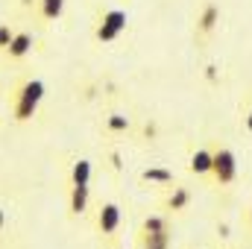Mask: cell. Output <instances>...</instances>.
Segmentation results:
<instances>
[{
	"label": "cell",
	"instance_id": "9c48e42d",
	"mask_svg": "<svg viewBox=\"0 0 252 249\" xmlns=\"http://www.w3.org/2000/svg\"><path fill=\"white\" fill-rule=\"evenodd\" d=\"M211 158H214V153L208 150V147H196L193 150V156H190V173L193 176H211Z\"/></svg>",
	"mask_w": 252,
	"mask_h": 249
},
{
	"label": "cell",
	"instance_id": "5b68a950",
	"mask_svg": "<svg viewBox=\"0 0 252 249\" xmlns=\"http://www.w3.org/2000/svg\"><path fill=\"white\" fill-rule=\"evenodd\" d=\"M32 47H35V35H32L30 30H18V32H15V38H12V44H9V50H6V59L21 62L24 56H30V53H32Z\"/></svg>",
	"mask_w": 252,
	"mask_h": 249
},
{
	"label": "cell",
	"instance_id": "30bf717a",
	"mask_svg": "<svg viewBox=\"0 0 252 249\" xmlns=\"http://www.w3.org/2000/svg\"><path fill=\"white\" fill-rule=\"evenodd\" d=\"M161 205H164L167 211H173V214H182V211L190 205V190H188V187H182V185L170 187V193L164 196V202H161Z\"/></svg>",
	"mask_w": 252,
	"mask_h": 249
},
{
	"label": "cell",
	"instance_id": "5bb4252c",
	"mask_svg": "<svg viewBox=\"0 0 252 249\" xmlns=\"http://www.w3.org/2000/svg\"><path fill=\"white\" fill-rule=\"evenodd\" d=\"M170 244H173L170 232H161V235H153V238H141V249H170Z\"/></svg>",
	"mask_w": 252,
	"mask_h": 249
},
{
	"label": "cell",
	"instance_id": "6da1fadb",
	"mask_svg": "<svg viewBox=\"0 0 252 249\" xmlns=\"http://www.w3.org/2000/svg\"><path fill=\"white\" fill-rule=\"evenodd\" d=\"M44 94H47V85L41 79H27L24 85H18L15 94H12V118H15V124L32 121L41 100H44Z\"/></svg>",
	"mask_w": 252,
	"mask_h": 249
},
{
	"label": "cell",
	"instance_id": "277c9868",
	"mask_svg": "<svg viewBox=\"0 0 252 249\" xmlns=\"http://www.w3.org/2000/svg\"><path fill=\"white\" fill-rule=\"evenodd\" d=\"M121 205L118 202H103L100 205V211H97V220H94V226H97V232L103 235V238H112L118 229H121Z\"/></svg>",
	"mask_w": 252,
	"mask_h": 249
},
{
	"label": "cell",
	"instance_id": "7c38bea8",
	"mask_svg": "<svg viewBox=\"0 0 252 249\" xmlns=\"http://www.w3.org/2000/svg\"><path fill=\"white\" fill-rule=\"evenodd\" d=\"M88 182H91V161L88 158L73 161V167H70V187H88Z\"/></svg>",
	"mask_w": 252,
	"mask_h": 249
},
{
	"label": "cell",
	"instance_id": "2e32d148",
	"mask_svg": "<svg viewBox=\"0 0 252 249\" xmlns=\"http://www.w3.org/2000/svg\"><path fill=\"white\" fill-rule=\"evenodd\" d=\"M12 38H15V30H12L9 24H0V53H6V50H9Z\"/></svg>",
	"mask_w": 252,
	"mask_h": 249
},
{
	"label": "cell",
	"instance_id": "7a4b0ae2",
	"mask_svg": "<svg viewBox=\"0 0 252 249\" xmlns=\"http://www.w3.org/2000/svg\"><path fill=\"white\" fill-rule=\"evenodd\" d=\"M126 24H129V15H126L124 9H106L100 15V24L94 30V38L100 44H112V41H118L126 32Z\"/></svg>",
	"mask_w": 252,
	"mask_h": 249
},
{
	"label": "cell",
	"instance_id": "8992f818",
	"mask_svg": "<svg viewBox=\"0 0 252 249\" xmlns=\"http://www.w3.org/2000/svg\"><path fill=\"white\" fill-rule=\"evenodd\" d=\"M217 27H220V6L208 0V3L196 12V32H199V35H211Z\"/></svg>",
	"mask_w": 252,
	"mask_h": 249
},
{
	"label": "cell",
	"instance_id": "ffe728a7",
	"mask_svg": "<svg viewBox=\"0 0 252 249\" xmlns=\"http://www.w3.org/2000/svg\"><path fill=\"white\" fill-rule=\"evenodd\" d=\"M115 249H118V247H115Z\"/></svg>",
	"mask_w": 252,
	"mask_h": 249
},
{
	"label": "cell",
	"instance_id": "e0dca14e",
	"mask_svg": "<svg viewBox=\"0 0 252 249\" xmlns=\"http://www.w3.org/2000/svg\"><path fill=\"white\" fill-rule=\"evenodd\" d=\"M244 129H247V132L252 135V109L247 112V118H244Z\"/></svg>",
	"mask_w": 252,
	"mask_h": 249
},
{
	"label": "cell",
	"instance_id": "9a60e30c",
	"mask_svg": "<svg viewBox=\"0 0 252 249\" xmlns=\"http://www.w3.org/2000/svg\"><path fill=\"white\" fill-rule=\"evenodd\" d=\"M106 129H109L112 135H121V132H126V129H129V118H126V115H121V112H112V115L106 118Z\"/></svg>",
	"mask_w": 252,
	"mask_h": 249
},
{
	"label": "cell",
	"instance_id": "52a82bcc",
	"mask_svg": "<svg viewBox=\"0 0 252 249\" xmlns=\"http://www.w3.org/2000/svg\"><path fill=\"white\" fill-rule=\"evenodd\" d=\"M88 199H91V187H70V193H67V214L70 217H82L88 211Z\"/></svg>",
	"mask_w": 252,
	"mask_h": 249
},
{
	"label": "cell",
	"instance_id": "4fadbf2b",
	"mask_svg": "<svg viewBox=\"0 0 252 249\" xmlns=\"http://www.w3.org/2000/svg\"><path fill=\"white\" fill-rule=\"evenodd\" d=\"M35 6H38V15L44 21H59L64 12V0H38Z\"/></svg>",
	"mask_w": 252,
	"mask_h": 249
},
{
	"label": "cell",
	"instance_id": "d6986e66",
	"mask_svg": "<svg viewBox=\"0 0 252 249\" xmlns=\"http://www.w3.org/2000/svg\"><path fill=\"white\" fill-rule=\"evenodd\" d=\"M250 226H252V208H250Z\"/></svg>",
	"mask_w": 252,
	"mask_h": 249
},
{
	"label": "cell",
	"instance_id": "8fae6325",
	"mask_svg": "<svg viewBox=\"0 0 252 249\" xmlns=\"http://www.w3.org/2000/svg\"><path fill=\"white\" fill-rule=\"evenodd\" d=\"M141 182H147V185H173L176 173L167 170V167H147V170H141Z\"/></svg>",
	"mask_w": 252,
	"mask_h": 249
},
{
	"label": "cell",
	"instance_id": "ac0fdd59",
	"mask_svg": "<svg viewBox=\"0 0 252 249\" xmlns=\"http://www.w3.org/2000/svg\"><path fill=\"white\" fill-rule=\"evenodd\" d=\"M3 229H6V211L0 208V232H3Z\"/></svg>",
	"mask_w": 252,
	"mask_h": 249
},
{
	"label": "cell",
	"instance_id": "3957f363",
	"mask_svg": "<svg viewBox=\"0 0 252 249\" xmlns=\"http://www.w3.org/2000/svg\"><path fill=\"white\" fill-rule=\"evenodd\" d=\"M211 153H214V158H211V179H214V185L220 187L232 185L238 179V156L229 147H217Z\"/></svg>",
	"mask_w": 252,
	"mask_h": 249
},
{
	"label": "cell",
	"instance_id": "ba28073f",
	"mask_svg": "<svg viewBox=\"0 0 252 249\" xmlns=\"http://www.w3.org/2000/svg\"><path fill=\"white\" fill-rule=\"evenodd\" d=\"M161 232H170V220H167V214H150V217L141 220L138 238H153V235H161Z\"/></svg>",
	"mask_w": 252,
	"mask_h": 249
}]
</instances>
